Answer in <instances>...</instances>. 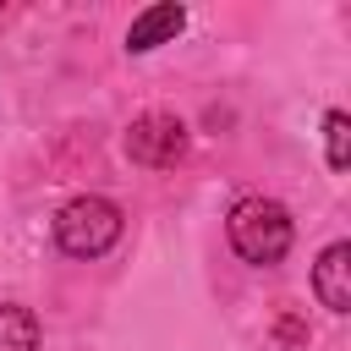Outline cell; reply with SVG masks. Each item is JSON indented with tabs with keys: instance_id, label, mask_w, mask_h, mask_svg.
Instances as JSON below:
<instances>
[{
	"instance_id": "obj_2",
	"label": "cell",
	"mask_w": 351,
	"mask_h": 351,
	"mask_svg": "<svg viewBox=\"0 0 351 351\" xmlns=\"http://www.w3.org/2000/svg\"><path fill=\"white\" fill-rule=\"evenodd\" d=\"M55 241L71 258H99L121 241V208L110 197H71L55 214Z\"/></svg>"
},
{
	"instance_id": "obj_8",
	"label": "cell",
	"mask_w": 351,
	"mask_h": 351,
	"mask_svg": "<svg viewBox=\"0 0 351 351\" xmlns=\"http://www.w3.org/2000/svg\"><path fill=\"white\" fill-rule=\"evenodd\" d=\"M280 340H307V329L296 318H280Z\"/></svg>"
},
{
	"instance_id": "obj_6",
	"label": "cell",
	"mask_w": 351,
	"mask_h": 351,
	"mask_svg": "<svg viewBox=\"0 0 351 351\" xmlns=\"http://www.w3.org/2000/svg\"><path fill=\"white\" fill-rule=\"evenodd\" d=\"M0 351H38V318L16 302H0Z\"/></svg>"
},
{
	"instance_id": "obj_5",
	"label": "cell",
	"mask_w": 351,
	"mask_h": 351,
	"mask_svg": "<svg viewBox=\"0 0 351 351\" xmlns=\"http://www.w3.org/2000/svg\"><path fill=\"white\" fill-rule=\"evenodd\" d=\"M313 291H318V302H324L329 313H346V307H351V247H346V241H335V247L318 258Z\"/></svg>"
},
{
	"instance_id": "obj_1",
	"label": "cell",
	"mask_w": 351,
	"mask_h": 351,
	"mask_svg": "<svg viewBox=\"0 0 351 351\" xmlns=\"http://www.w3.org/2000/svg\"><path fill=\"white\" fill-rule=\"evenodd\" d=\"M225 236L247 263H280L291 252V214L274 197H241L225 219Z\"/></svg>"
},
{
	"instance_id": "obj_4",
	"label": "cell",
	"mask_w": 351,
	"mask_h": 351,
	"mask_svg": "<svg viewBox=\"0 0 351 351\" xmlns=\"http://www.w3.org/2000/svg\"><path fill=\"white\" fill-rule=\"evenodd\" d=\"M181 27H186V11H181L176 0H159V5H148V11L132 16V27H126V49H132V55H148V49L170 44Z\"/></svg>"
},
{
	"instance_id": "obj_3",
	"label": "cell",
	"mask_w": 351,
	"mask_h": 351,
	"mask_svg": "<svg viewBox=\"0 0 351 351\" xmlns=\"http://www.w3.org/2000/svg\"><path fill=\"white\" fill-rule=\"evenodd\" d=\"M126 154L148 170H170L186 154V126L176 115H137L132 132H126Z\"/></svg>"
},
{
	"instance_id": "obj_7",
	"label": "cell",
	"mask_w": 351,
	"mask_h": 351,
	"mask_svg": "<svg viewBox=\"0 0 351 351\" xmlns=\"http://www.w3.org/2000/svg\"><path fill=\"white\" fill-rule=\"evenodd\" d=\"M324 154H329V170H346L351 165V115L346 110H329L324 115Z\"/></svg>"
}]
</instances>
